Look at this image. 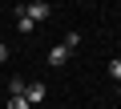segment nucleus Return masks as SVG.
Segmentation results:
<instances>
[{"instance_id":"3","label":"nucleus","mask_w":121,"mask_h":109,"mask_svg":"<svg viewBox=\"0 0 121 109\" xmlns=\"http://www.w3.org/2000/svg\"><path fill=\"white\" fill-rule=\"evenodd\" d=\"M65 61H69V44H56V48L48 52V65H52V69H60Z\"/></svg>"},{"instance_id":"5","label":"nucleus","mask_w":121,"mask_h":109,"mask_svg":"<svg viewBox=\"0 0 121 109\" xmlns=\"http://www.w3.org/2000/svg\"><path fill=\"white\" fill-rule=\"evenodd\" d=\"M109 77H117V85H121V57H117V61H109Z\"/></svg>"},{"instance_id":"2","label":"nucleus","mask_w":121,"mask_h":109,"mask_svg":"<svg viewBox=\"0 0 121 109\" xmlns=\"http://www.w3.org/2000/svg\"><path fill=\"white\" fill-rule=\"evenodd\" d=\"M44 97H48V89H44L40 81H36V85H24V101H28V105H40Z\"/></svg>"},{"instance_id":"1","label":"nucleus","mask_w":121,"mask_h":109,"mask_svg":"<svg viewBox=\"0 0 121 109\" xmlns=\"http://www.w3.org/2000/svg\"><path fill=\"white\" fill-rule=\"evenodd\" d=\"M16 12H20V16H28L32 24H36V20H48V16H52V8L44 4V0H36V4H20Z\"/></svg>"},{"instance_id":"4","label":"nucleus","mask_w":121,"mask_h":109,"mask_svg":"<svg viewBox=\"0 0 121 109\" xmlns=\"http://www.w3.org/2000/svg\"><path fill=\"white\" fill-rule=\"evenodd\" d=\"M60 44H69V52H73V48L81 44V32H69V36H65V40H60Z\"/></svg>"},{"instance_id":"7","label":"nucleus","mask_w":121,"mask_h":109,"mask_svg":"<svg viewBox=\"0 0 121 109\" xmlns=\"http://www.w3.org/2000/svg\"><path fill=\"white\" fill-rule=\"evenodd\" d=\"M117 93H121V85H117Z\"/></svg>"},{"instance_id":"6","label":"nucleus","mask_w":121,"mask_h":109,"mask_svg":"<svg viewBox=\"0 0 121 109\" xmlns=\"http://www.w3.org/2000/svg\"><path fill=\"white\" fill-rule=\"evenodd\" d=\"M0 61H8V48H4V44H0Z\"/></svg>"}]
</instances>
